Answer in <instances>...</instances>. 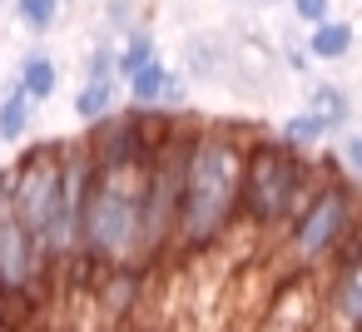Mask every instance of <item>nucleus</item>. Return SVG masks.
I'll return each instance as SVG.
<instances>
[{
	"label": "nucleus",
	"mask_w": 362,
	"mask_h": 332,
	"mask_svg": "<svg viewBox=\"0 0 362 332\" xmlns=\"http://www.w3.org/2000/svg\"><path fill=\"white\" fill-rule=\"evenodd\" d=\"M11 11H16L21 30H30V35H50V30L60 25L65 0H11Z\"/></svg>",
	"instance_id": "obj_16"
},
{
	"label": "nucleus",
	"mask_w": 362,
	"mask_h": 332,
	"mask_svg": "<svg viewBox=\"0 0 362 332\" xmlns=\"http://www.w3.org/2000/svg\"><path fill=\"white\" fill-rule=\"evenodd\" d=\"M273 134H278V139H288L293 149H317V144H327V139H332V134H327V124H322L317 114H308V109H298V114H283Z\"/></svg>",
	"instance_id": "obj_15"
},
{
	"label": "nucleus",
	"mask_w": 362,
	"mask_h": 332,
	"mask_svg": "<svg viewBox=\"0 0 362 332\" xmlns=\"http://www.w3.org/2000/svg\"><path fill=\"white\" fill-rule=\"evenodd\" d=\"M0 6H6V0H0Z\"/></svg>",
	"instance_id": "obj_25"
},
{
	"label": "nucleus",
	"mask_w": 362,
	"mask_h": 332,
	"mask_svg": "<svg viewBox=\"0 0 362 332\" xmlns=\"http://www.w3.org/2000/svg\"><path fill=\"white\" fill-rule=\"evenodd\" d=\"M174 80H179V70H174L164 55H149L139 70H129V75L119 80V90L129 95V105H159V109H164Z\"/></svg>",
	"instance_id": "obj_10"
},
{
	"label": "nucleus",
	"mask_w": 362,
	"mask_h": 332,
	"mask_svg": "<svg viewBox=\"0 0 362 332\" xmlns=\"http://www.w3.org/2000/svg\"><path fill=\"white\" fill-rule=\"evenodd\" d=\"M134 20H144V16H139V0H100V25H105V35H119V30H129Z\"/></svg>",
	"instance_id": "obj_18"
},
{
	"label": "nucleus",
	"mask_w": 362,
	"mask_h": 332,
	"mask_svg": "<svg viewBox=\"0 0 362 332\" xmlns=\"http://www.w3.org/2000/svg\"><path fill=\"white\" fill-rule=\"evenodd\" d=\"M154 273H159V268H149V263H139V258L110 263V268L100 273L95 292H90L95 322H105V327L134 322V317L144 312V297H149V287H154Z\"/></svg>",
	"instance_id": "obj_5"
},
{
	"label": "nucleus",
	"mask_w": 362,
	"mask_h": 332,
	"mask_svg": "<svg viewBox=\"0 0 362 332\" xmlns=\"http://www.w3.org/2000/svg\"><path fill=\"white\" fill-rule=\"evenodd\" d=\"M357 228V179H317L303 208L278 233L283 268H322L332 248Z\"/></svg>",
	"instance_id": "obj_4"
},
{
	"label": "nucleus",
	"mask_w": 362,
	"mask_h": 332,
	"mask_svg": "<svg viewBox=\"0 0 362 332\" xmlns=\"http://www.w3.org/2000/svg\"><path fill=\"white\" fill-rule=\"evenodd\" d=\"M258 6H283V0H258Z\"/></svg>",
	"instance_id": "obj_23"
},
{
	"label": "nucleus",
	"mask_w": 362,
	"mask_h": 332,
	"mask_svg": "<svg viewBox=\"0 0 362 332\" xmlns=\"http://www.w3.org/2000/svg\"><path fill=\"white\" fill-rule=\"evenodd\" d=\"M248 129L243 124H194L189 129L179 208H174V253L179 258H204L238 228V159H243Z\"/></svg>",
	"instance_id": "obj_1"
},
{
	"label": "nucleus",
	"mask_w": 362,
	"mask_h": 332,
	"mask_svg": "<svg viewBox=\"0 0 362 332\" xmlns=\"http://www.w3.org/2000/svg\"><path fill=\"white\" fill-rule=\"evenodd\" d=\"M189 85H218V80H228V70H233V50H228V40L223 35H214V30H199V35H189L184 40V50H179V65H174Z\"/></svg>",
	"instance_id": "obj_8"
},
{
	"label": "nucleus",
	"mask_w": 362,
	"mask_h": 332,
	"mask_svg": "<svg viewBox=\"0 0 362 332\" xmlns=\"http://www.w3.org/2000/svg\"><path fill=\"white\" fill-rule=\"evenodd\" d=\"M11 213V164H0V218Z\"/></svg>",
	"instance_id": "obj_21"
},
{
	"label": "nucleus",
	"mask_w": 362,
	"mask_h": 332,
	"mask_svg": "<svg viewBox=\"0 0 362 332\" xmlns=\"http://www.w3.org/2000/svg\"><path fill=\"white\" fill-rule=\"evenodd\" d=\"M317 169L308 149H293L288 139L268 129L243 134V159H238V223H248L263 238H278L283 223L303 208L313 194Z\"/></svg>",
	"instance_id": "obj_2"
},
{
	"label": "nucleus",
	"mask_w": 362,
	"mask_h": 332,
	"mask_svg": "<svg viewBox=\"0 0 362 332\" xmlns=\"http://www.w3.org/2000/svg\"><path fill=\"white\" fill-rule=\"evenodd\" d=\"M303 109H308V114H317V119L327 124V134L352 129V114H357V105H352L347 85H337V80H313V85H308V105H303Z\"/></svg>",
	"instance_id": "obj_12"
},
{
	"label": "nucleus",
	"mask_w": 362,
	"mask_h": 332,
	"mask_svg": "<svg viewBox=\"0 0 362 332\" xmlns=\"http://www.w3.org/2000/svg\"><path fill=\"white\" fill-rule=\"evenodd\" d=\"M80 80H115V35H95V45L80 55Z\"/></svg>",
	"instance_id": "obj_17"
},
{
	"label": "nucleus",
	"mask_w": 362,
	"mask_h": 332,
	"mask_svg": "<svg viewBox=\"0 0 362 332\" xmlns=\"http://www.w3.org/2000/svg\"><path fill=\"white\" fill-rule=\"evenodd\" d=\"M283 6L293 11L298 25H317L322 16H332V0H283Z\"/></svg>",
	"instance_id": "obj_20"
},
{
	"label": "nucleus",
	"mask_w": 362,
	"mask_h": 332,
	"mask_svg": "<svg viewBox=\"0 0 362 332\" xmlns=\"http://www.w3.org/2000/svg\"><path fill=\"white\" fill-rule=\"evenodd\" d=\"M278 65H288V75H308L313 70V60L303 50V35H283L278 40Z\"/></svg>",
	"instance_id": "obj_19"
},
{
	"label": "nucleus",
	"mask_w": 362,
	"mask_h": 332,
	"mask_svg": "<svg viewBox=\"0 0 362 332\" xmlns=\"http://www.w3.org/2000/svg\"><path fill=\"white\" fill-rule=\"evenodd\" d=\"M30 129H35V105H30V100L21 95V85L11 80L6 90H0V144L16 149V144L30 139Z\"/></svg>",
	"instance_id": "obj_13"
},
{
	"label": "nucleus",
	"mask_w": 362,
	"mask_h": 332,
	"mask_svg": "<svg viewBox=\"0 0 362 332\" xmlns=\"http://www.w3.org/2000/svg\"><path fill=\"white\" fill-rule=\"evenodd\" d=\"M115 109H119V80H80V90H75V119L80 124H95Z\"/></svg>",
	"instance_id": "obj_14"
},
{
	"label": "nucleus",
	"mask_w": 362,
	"mask_h": 332,
	"mask_svg": "<svg viewBox=\"0 0 362 332\" xmlns=\"http://www.w3.org/2000/svg\"><path fill=\"white\" fill-rule=\"evenodd\" d=\"M303 50H308L313 65H342V60H352V50H357V25L342 20V16H322L317 25H308Z\"/></svg>",
	"instance_id": "obj_9"
},
{
	"label": "nucleus",
	"mask_w": 362,
	"mask_h": 332,
	"mask_svg": "<svg viewBox=\"0 0 362 332\" xmlns=\"http://www.w3.org/2000/svg\"><path fill=\"white\" fill-rule=\"evenodd\" d=\"M0 159H6V144H0Z\"/></svg>",
	"instance_id": "obj_24"
},
{
	"label": "nucleus",
	"mask_w": 362,
	"mask_h": 332,
	"mask_svg": "<svg viewBox=\"0 0 362 332\" xmlns=\"http://www.w3.org/2000/svg\"><path fill=\"white\" fill-rule=\"evenodd\" d=\"M0 327H6V292H0Z\"/></svg>",
	"instance_id": "obj_22"
},
{
	"label": "nucleus",
	"mask_w": 362,
	"mask_h": 332,
	"mask_svg": "<svg viewBox=\"0 0 362 332\" xmlns=\"http://www.w3.org/2000/svg\"><path fill=\"white\" fill-rule=\"evenodd\" d=\"M139 184L144 169H95L85 208H80V243L100 263H124L139 253Z\"/></svg>",
	"instance_id": "obj_3"
},
{
	"label": "nucleus",
	"mask_w": 362,
	"mask_h": 332,
	"mask_svg": "<svg viewBox=\"0 0 362 332\" xmlns=\"http://www.w3.org/2000/svg\"><path fill=\"white\" fill-rule=\"evenodd\" d=\"M16 85H21V95L40 109V105H50L55 95H60V60L50 55V50H25V60H21V70H16Z\"/></svg>",
	"instance_id": "obj_11"
},
{
	"label": "nucleus",
	"mask_w": 362,
	"mask_h": 332,
	"mask_svg": "<svg viewBox=\"0 0 362 332\" xmlns=\"http://www.w3.org/2000/svg\"><path fill=\"white\" fill-rule=\"evenodd\" d=\"M263 327H313L322 317V287L313 268H283L273 297L263 302Z\"/></svg>",
	"instance_id": "obj_6"
},
{
	"label": "nucleus",
	"mask_w": 362,
	"mask_h": 332,
	"mask_svg": "<svg viewBox=\"0 0 362 332\" xmlns=\"http://www.w3.org/2000/svg\"><path fill=\"white\" fill-rule=\"evenodd\" d=\"M80 144L90 149L95 169H144V164H149V159H144V144H139V124H134L129 109H124V114L115 109V114L85 124V139H80Z\"/></svg>",
	"instance_id": "obj_7"
}]
</instances>
